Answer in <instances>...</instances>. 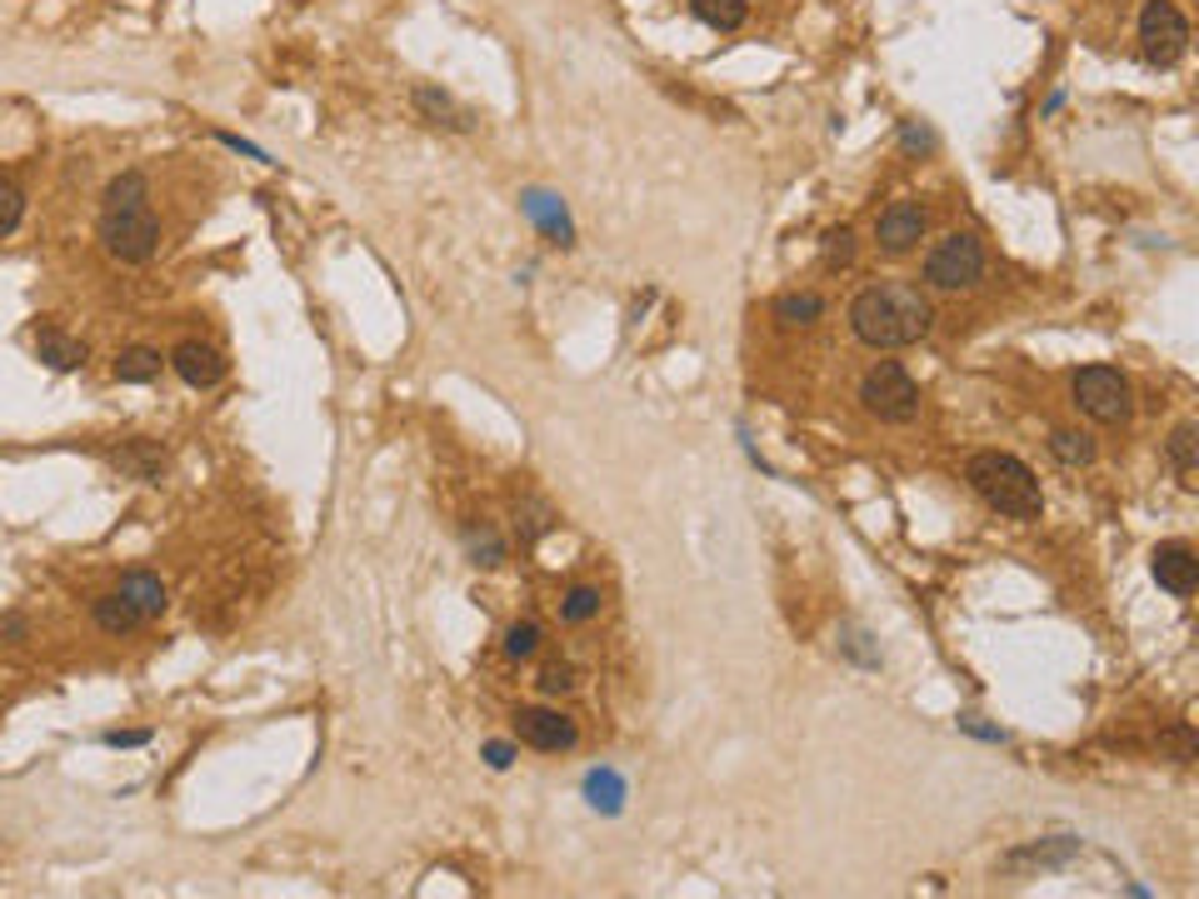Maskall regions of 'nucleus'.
I'll list each match as a JSON object with an SVG mask.
<instances>
[{
    "instance_id": "nucleus-1",
    "label": "nucleus",
    "mask_w": 1199,
    "mask_h": 899,
    "mask_svg": "<svg viewBox=\"0 0 1199 899\" xmlns=\"http://www.w3.org/2000/svg\"><path fill=\"white\" fill-rule=\"evenodd\" d=\"M935 326V310L929 300L915 290V285H900V281H885V285H870L850 300V330L864 340L870 350H905V346H919Z\"/></svg>"
},
{
    "instance_id": "nucleus-2",
    "label": "nucleus",
    "mask_w": 1199,
    "mask_h": 899,
    "mask_svg": "<svg viewBox=\"0 0 1199 899\" xmlns=\"http://www.w3.org/2000/svg\"><path fill=\"white\" fill-rule=\"evenodd\" d=\"M964 480H970V490L984 505L1010 515V520H1039V509H1045L1035 470H1029L1025 460L1005 456V450H980V456L964 465Z\"/></svg>"
},
{
    "instance_id": "nucleus-3",
    "label": "nucleus",
    "mask_w": 1199,
    "mask_h": 899,
    "mask_svg": "<svg viewBox=\"0 0 1199 899\" xmlns=\"http://www.w3.org/2000/svg\"><path fill=\"white\" fill-rule=\"evenodd\" d=\"M96 235H100V245H106L110 261L145 265L155 250H161V220H155L145 206H135V210H100Z\"/></svg>"
},
{
    "instance_id": "nucleus-4",
    "label": "nucleus",
    "mask_w": 1199,
    "mask_h": 899,
    "mask_svg": "<svg viewBox=\"0 0 1199 899\" xmlns=\"http://www.w3.org/2000/svg\"><path fill=\"white\" fill-rule=\"evenodd\" d=\"M860 401L864 410L885 425H909L919 415V385L900 360H880L870 375L860 380Z\"/></svg>"
},
{
    "instance_id": "nucleus-5",
    "label": "nucleus",
    "mask_w": 1199,
    "mask_h": 899,
    "mask_svg": "<svg viewBox=\"0 0 1199 899\" xmlns=\"http://www.w3.org/2000/svg\"><path fill=\"white\" fill-rule=\"evenodd\" d=\"M984 281V245L970 230H950L945 240H935V250L925 255V285L935 290H970Z\"/></svg>"
},
{
    "instance_id": "nucleus-6",
    "label": "nucleus",
    "mask_w": 1199,
    "mask_h": 899,
    "mask_svg": "<svg viewBox=\"0 0 1199 899\" xmlns=\"http://www.w3.org/2000/svg\"><path fill=\"white\" fill-rule=\"evenodd\" d=\"M1070 391H1075V405L1100 425H1120V420H1130V410H1135V401H1130V380H1124L1114 365L1075 370Z\"/></svg>"
},
{
    "instance_id": "nucleus-7",
    "label": "nucleus",
    "mask_w": 1199,
    "mask_h": 899,
    "mask_svg": "<svg viewBox=\"0 0 1199 899\" xmlns=\"http://www.w3.org/2000/svg\"><path fill=\"white\" fill-rule=\"evenodd\" d=\"M1140 45H1145L1149 66H1175L1189 51V21L1179 15L1175 0H1145L1140 11Z\"/></svg>"
},
{
    "instance_id": "nucleus-8",
    "label": "nucleus",
    "mask_w": 1199,
    "mask_h": 899,
    "mask_svg": "<svg viewBox=\"0 0 1199 899\" xmlns=\"http://www.w3.org/2000/svg\"><path fill=\"white\" fill-rule=\"evenodd\" d=\"M925 226H929V210L919 200H890L875 220V240L885 255H909L925 240Z\"/></svg>"
},
{
    "instance_id": "nucleus-9",
    "label": "nucleus",
    "mask_w": 1199,
    "mask_h": 899,
    "mask_svg": "<svg viewBox=\"0 0 1199 899\" xmlns=\"http://www.w3.org/2000/svg\"><path fill=\"white\" fill-rule=\"evenodd\" d=\"M165 365H171L175 375L190 385V391H210V385H220V380H226V360H220V350L206 346V340H181V346L171 350V360H165Z\"/></svg>"
},
{
    "instance_id": "nucleus-10",
    "label": "nucleus",
    "mask_w": 1199,
    "mask_h": 899,
    "mask_svg": "<svg viewBox=\"0 0 1199 899\" xmlns=\"http://www.w3.org/2000/svg\"><path fill=\"white\" fill-rule=\"evenodd\" d=\"M515 735L525 739L530 749H570L575 745V720H565L560 710H520Z\"/></svg>"
},
{
    "instance_id": "nucleus-11",
    "label": "nucleus",
    "mask_w": 1199,
    "mask_h": 899,
    "mask_svg": "<svg viewBox=\"0 0 1199 899\" xmlns=\"http://www.w3.org/2000/svg\"><path fill=\"white\" fill-rule=\"evenodd\" d=\"M1149 570H1155L1159 590H1169V595H1195L1199 585V555L1189 545H1159Z\"/></svg>"
},
{
    "instance_id": "nucleus-12",
    "label": "nucleus",
    "mask_w": 1199,
    "mask_h": 899,
    "mask_svg": "<svg viewBox=\"0 0 1199 899\" xmlns=\"http://www.w3.org/2000/svg\"><path fill=\"white\" fill-rule=\"evenodd\" d=\"M520 210L551 235V245H575V226H570V216H565L560 196H551V190H525V196H520Z\"/></svg>"
},
{
    "instance_id": "nucleus-13",
    "label": "nucleus",
    "mask_w": 1199,
    "mask_h": 899,
    "mask_svg": "<svg viewBox=\"0 0 1199 899\" xmlns=\"http://www.w3.org/2000/svg\"><path fill=\"white\" fill-rule=\"evenodd\" d=\"M110 465H116L126 480H141V485H151V480H161V470H165V450L155 440H130V445H120L116 456H110Z\"/></svg>"
},
{
    "instance_id": "nucleus-14",
    "label": "nucleus",
    "mask_w": 1199,
    "mask_h": 899,
    "mask_svg": "<svg viewBox=\"0 0 1199 899\" xmlns=\"http://www.w3.org/2000/svg\"><path fill=\"white\" fill-rule=\"evenodd\" d=\"M411 106L421 110L430 125H450V131H470V120H476L465 106H455V96H445V90H435V86H415Z\"/></svg>"
},
{
    "instance_id": "nucleus-15",
    "label": "nucleus",
    "mask_w": 1199,
    "mask_h": 899,
    "mask_svg": "<svg viewBox=\"0 0 1199 899\" xmlns=\"http://www.w3.org/2000/svg\"><path fill=\"white\" fill-rule=\"evenodd\" d=\"M120 595L141 610L145 620L165 615V585H161V574H151V570H130L126 580H120Z\"/></svg>"
},
{
    "instance_id": "nucleus-16",
    "label": "nucleus",
    "mask_w": 1199,
    "mask_h": 899,
    "mask_svg": "<svg viewBox=\"0 0 1199 899\" xmlns=\"http://www.w3.org/2000/svg\"><path fill=\"white\" fill-rule=\"evenodd\" d=\"M35 350H41V360L51 370H80V365H86V346H80V340H70L65 330H55V326H45L41 336H35Z\"/></svg>"
},
{
    "instance_id": "nucleus-17",
    "label": "nucleus",
    "mask_w": 1199,
    "mask_h": 899,
    "mask_svg": "<svg viewBox=\"0 0 1199 899\" xmlns=\"http://www.w3.org/2000/svg\"><path fill=\"white\" fill-rule=\"evenodd\" d=\"M161 350H151V346H130V350H120L116 355V380L120 385H151L155 375H161Z\"/></svg>"
},
{
    "instance_id": "nucleus-18",
    "label": "nucleus",
    "mask_w": 1199,
    "mask_h": 899,
    "mask_svg": "<svg viewBox=\"0 0 1199 899\" xmlns=\"http://www.w3.org/2000/svg\"><path fill=\"white\" fill-rule=\"evenodd\" d=\"M690 11L710 31H740L750 21V0H690Z\"/></svg>"
},
{
    "instance_id": "nucleus-19",
    "label": "nucleus",
    "mask_w": 1199,
    "mask_h": 899,
    "mask_svg": "<svg viewBox=\"0 0 1199 899\" xmlns=\"http://www.w3.org/2000/svg\"><path fill=\"white\" fill-rule=\"evenodd\" d=\"M96 625L106 629V635H130L135 625H145V615L116 590V595H100L96 600Z\"/></svg>"
},
{
    "instance_id": "nucleus-20",
    "label": "nucleus",
    "mask_w": 1199,
    "mask_h": 899,
    "mask_svg": "<svg viewBox=\"0 0 1199 899\" xmlns=\"http://www.w3.org/2000/svg\"><path fill=\"white\" fill-rule=\"evenodd\" d=\"M820 315H825V295H815V290H789L775 300L780 326H815Z\"/></svg>"
},
{
    "instance_id": "nucleus-21",
    "label": "nucleus",
    "mask_w": 1199,
    "mask_h": 899,
    "mask_svg": "<svg viewBox=\"0 0 1199 899\" xmlns=\"http://www.w3.org/2000/svg\"><path fill=\"white\" fill-rule=\"evenodd\" d=\"M585 794H590L595 810L620 814V804H625V780H620L615 769H590V775H585Z\"/></svg>"
},
{
    "instance_id": "nucleus-22",
    "label": "nucleus",
    "mask_w": 1199,
    "mask_h": 899,
    "mask_svg": "<svg viewBox=\"0 0 1199 899\" xmlns=\"http://www.w3.org/2000/svg\"><path fill=\"white\" fill-rule=\"evenodd\" d=\"M1169 465L1185 475V485H1195V470H1199V430L1195 425H1175V435H1169Z\"/></svg>"
},
{
    "instance_id": "nucleus-23",
    "label": "nucleus",
    "mask_w": 1199,
    "mask_h": 899,
    "mask_svg": "<svg viewBox=\"0 0 1199 899\" xmlns=\"http://www.w3.org/2000/svg\"><path fill=\"white\" fill-rule=\"evenodd\" d=\"M145 196H151L145 175L126 171V175H116V180L106 185V210H135V206H145Z\"/></svg>"
},
{
    "instance_id": "nucleus-24",
    "label": "nucleus",
    "mask_w": 1199,
    "mask_h": 899,
    "mask_svg": "<svg viewBox=\"0 0 1199 899\" xmlns=\"http://www.w3.org/2000/svg\"><path fill=\"white\" fill-rule=\"evenodd\" d=\"M1049 450H1055L1059 465H1090L1094 460V440L1084 430H1055L1049 435Z\"/></svg>"
},
{
    "instance_id": "nucleus-25",
    "label": "nucleus",
    "mask_w": 1199,
    "mask_h": 899,
    "mask_svg": "<svg viewBox=\"0 0 1199 899\" xmlns=\"http://www.w3.org/2000/svg\"><path fill=\"white\" fill-rule=\"evenodd\" d=\"M560 615L570 620V625H585V620H595V615H600V590H595V585H570V590H565Z\"/></svg>"
},
{
    "instance_id": "nucleus-26",
    "label": "nucleus",
    "mask_w": 1199,
    "mask_h": 899,
    "mask_svg": "<svg viewBox=\"0 0 1199 899\" xmlns=\"http://www.w3.org/2000/svg\"><path fill=\"white\" fill-rule=\"evenodd\" d=\"M21 220H25V190L11 180H0V240L11 235Z\"/></svg>"
},
{
    "instance_id": "nucleus-27",
    "label": "nucleus",
    "mask_w": 1199,
    "mask_h": 899,
    "mask_svg": "<svg viewBox=\"0 0 1199 899\" xmlns=\"http://www.w3.org/2000/svg\"><path fill=\"white\" fill-rule=\"evenodd\" d=\"M465 545H470V555H476V564H500L505 560V545H500V535L495 530H486V525H480V530H465Z\"/></svg>"
},
{
    "instance_id": "nucleus-28",
    "label": "nucleus",
    "mask_w": 1199,
    "mask_h": 899,
    "mask_svg": "<svg viewBox=\"0 0 1199 899\" xmlns=\"http://www.w3.org/2000/svg\"><path fill=\"white\" fill-rule=\"evenodd\" d=\"M541 650V625H510L505 629V655H515V660H525V655H535Z\"/></svg>"
},
{
    "instance_id": "nucleus-29",
    "label": "nucleus",
    "mask_w": 1199,
    "mask_h": 899,
    "mask_svg": "<svg viewBox=\"0 0 1199 899\" xmlns=\"http://www.w3.org/2000/svg\"><path fill=\"white\" fill-rule=\"evenodd\" d=\"M854 261V230H830V235H825V265H830V271H840V265H850Z\"/></svg>"
},
{
    "instance_id": "nucleus-30",
    "label": "nucleus",
    "mask_w": 1199,
    "mask_h": 899,
    "mask_svg": "<svg viewBox=\"0 0 1199 899\" xmlns=\"http://www.w3.org/2000/svg\"><path fill=\"white\" fill-rule=\"evenodd\" d=\"M541 690L545 694H570L575 690V670H570V665H545V670H541Z\"/></svg>"
},
{
    "instance_id": "nucleus-31",
    "label": "nucleus",
    "mask_w": 1199,
    "mask_h": 899,
    "mask_svg": "<svg viewBox=\"0 0 1199 899\" xmlns=\"http://www.w3.org/2000/svg\"><path fill=\"white\" fill-rule=\"evenodd\" d=\"M1165 745L1175 749L1179 765H1189V759H1195V730H1189V725H1175V730L1165 735Z\"/></svg>"
},
{
    "instance_id": "nucleus-32",
    "label": "nucleus",
    "mask_w": 1199,
    "mask_h": 899,
    "mask_svg": "<svg viewBox=\"0 0 1199 899\" xmlns=\"http://www.w3.org/2000/svg\"><path fill=\"white\" fill-rule=\"evenodd\" d=\"M480 755H486L490 769H510V765H515V745H505V739H490Z\"/></svg>"
},
{
    "instance_id": "nucleus-33",
    "label": "nucleus",
    "mask_w": 1199,
    "mask_h": 899,
    "mask_svg": "<svg viewBox=\"0 0 1199 899\" xmlns=\"http://www.w3.org/2000/svg\"><path fill=\"white\" fill-rule=\"evenodd\" d=\"M25 615H0V645H21L25 639Z\"/></svg>"
},
{
    "instance_id": "nucleus-34",
    "label": "nucleus",
    "mask_w": 1199,
    "mask_h": 899,
    "mask_svg": "<svg viewBox=\"0 0 1199 899\" xmlns=\"http://www.w3.org/2000/svg\"><path fill=\"white\" fill-rule=\"evenodd\" d=\"M151 739V730H110L106 735V745H116V749H135V745H145Z\"/></svg>"
},
{
    "instance_id": "nucleus-35",
    "label": "nucleus",
    "mask_w": 1199,
    "mask_h": 899,
    "mask_svg": "<svg viewBox=\"0 0 1199 899\" xmlns=\"http://www.w3.org/2000/svg\"><path fill=\"white\" fill-rule=\"evenodd\" d=\"M220 145H230V151H240V155H250V161H271V155L260 151V145H250V141H240V135H230V131H220Z\"/></svg>"
},
{
    "instance_id": "nucleus-36",
    "label": "nucleus",
    "mask_w": 1199,
    "mask_h": 899,
    "mask_svg": "<svg viewBox=\"0 0 1199 899\" xmlns=\"http://www.w3.org/2000/svg\"><path fill=\"white\" fill-rule=\"evenodd\" d=\"M900 141H905V151H929V145H935V135L919 131V125H905V131H900Z\"/></svg>"
}]
</instances>
